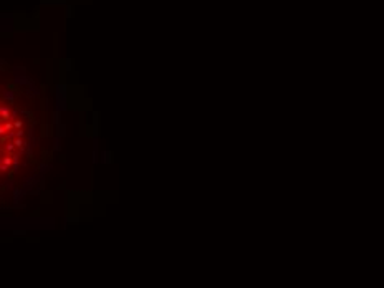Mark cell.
Segmentation results:
<instances>
[{"label":"cell","instance_id":"cell-1","mask_svg":"<svg viewBox=\"0 0 384 288\" xmlns=\"http://www.w3.org/2000/svg\"><path fill=\"white\" fill-rule=\"evenodd\" d=\"M0 118L2 121H10V109L7 106H0Z\"/></svg>","mask_w":384,"mask_h":288},{"label":"cell","instance_id":"cell-2","mask_svg":"<svg viewBox=\"0 0 384 288\" xmlns=\"http://www.w3.org/2000/svg\"><path fill=\"white\" fill-rule=\"evenodd\" d=\"M4 128H5V131H7V133H12V131H13V123H12V121H4Z\"/></svg>","mask_w":384,"mask_h":288},{"label":"cell","instance_id":"cell-3","mask_svg":"<svg viewBox=\"0 0 384 288\" xmlns=\"http://www.w3.org/2000/svg\"><path fill=\"white\" fill-rule=\"evenodd\" d=\"M2 164H5L7 167H10L12 164H13V158H10V156H7V158H4V161H2Z\"/></svg>","mask_w":384,"mask_h":288},{"label":"cell","instance_id":"cell-4","mask_svg":"<svg viewBox=\"0 0 384 288\" xmlns=\"http://www.w3.org/2000/svg\"><path fill=\"white\" fill-rule=\"evenodd\" d=\"M13 144H15V147H23V139L22 138H15V139H13Z\"/></svg>","mask_w":384,"mask_h":288},{"label":"cell","instance_id":"cell-5","mask_svg":"<svg viewBox=\"0 0 384 288\" xmlns=\"http://www.w3.org/2000/svg\"><path fill=\"white\" fill-rule=\"evenodd\" d=\"M5 149H7V151H8V152H12V151H13V149H15V144H13V142H8V144H7V146H5Z\"/></svg>","mask_w":384,"mask_h":288},{"label":"cell","instance_id":"cell-6","mask_svg":"<svg viewBox=\"0 0 384 288\" xmlns=\"http://www.w3.org/2000/svg\"><path fill=\"white\" fill-rule=\"evenodd\" d=\"M13 126H15L17 129H20V128H22V121H18V119H17L15 123H13Z\"/></svg>","mask_w":384,"mask_h":288},{"label":"cell","instance_id":"cell-7","mask_svg":"<svg viewBox=\"0 0 384 288\" xmlns=\"http://www.w3.org/2000/svg\"><path fill=\"white\" fill-rule=\"evenodd\" d=\"M7 131H5V128H4V124H0V136H4Z\"/></svg>","mask_w":384,"mask_h":288},{"label":"cell","instance_id":"cell-8","mask_svg":"<svg viewBox=\"0 0 384 288\" xmlns=\"http://www.w3.org/2000/svg\"><path fill=\"white\" fill-rule=\"evenodd\" d=\"M15 136H17V138H22V136H23V129L17 131V134H15Z\"/></svg>","mask_w":384,"mask_h":288}]
</instances>
